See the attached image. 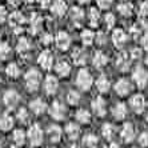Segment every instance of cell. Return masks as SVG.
<instances>
[{
    "label": "cell",
    "mask_w": 148,
    "mask_h": 148,
    "mask_svg": "<svg viewBox=\"0 0 148 148\" xmlns=\"http://www.w3.org/2000/svg\"><path fill=\"white\" fill-rule=\"evenodd\" d=\"M29 108L32 110V112H34L35 115H41L47 111V104L41 99H35L29 103Z\"/></svg>",
    "instance_id": "2e32d148"
},
{
    "label": "cell",
    "mask_w": 148,
    "mask_h": 148,
    "mask_svg": "<svg viewBox=\"0 0 148 148\" xmlns=\"http://www.w3.org/2000/svg\"><path fill=\"white\" fill-rule=\"evenodd\" d=\"M130 106H131V108L136 114H141L145 107V100L141 95H135V96H132L131 100H130Z\"/></svg>",
    "instance_id": "7c38bea8"
},
{
    "label": "cell",
    "mask_w": 148,
    "mask_h": 148,
    "mask_svg": "<svg viewBox=\"0 0 148 148\" xmlns=\"http://www.w3.org/2000/svg\"><path fill=\"white\" fill-rule=\"evenodd\" d=\"M117 11H119L120 15L128 17V16H131L132 12H134V5H132V3H130V1H121V3L117 5Z\"/></svg>",
    "instance_id": "4316f807"
},
{
    "label": "cell",
    "mask_w": 148,
    "mask_h": 148,
    "mask_svg": "<svg viewBox=\"0 0 148 148\" xmlns=\"http://www.w3.org/2000/svg\"><path fill=\"white\" fill-rule=\"evenodd\" d=\"M47 134H48V138L52 143H59L62 139V128L59 125H49Z\"/></svg>",
    "instance_id": "603a6c76"
},
{
    "label": "cell",
    "mask_w": 148,
    "mask_h": 148,
    "mask_svg": "<svg viewBox=\"0 0 148 148\" xmlns=\"http://www.w3.org/2000/svg\"><path fill=\"white\" fill-rule=\"evenodd\" d=\"M36 3H38L41 8H47L49 5V3H51V0H36Z\"/></svg>",
    "instance_id": "681fc988"
},
{
    "label": "cell",
    "mask_w": 148,
    "mask_h": 148,
    "mask_svg": "<svg viewBox=\"0 0 148 148\" xmlns=\"http://www.w3.org/2000/svg\"><path fill=\"white\" fill-rule=\"evenodd\" d=\"M131 56H132L134 59L140 58V56H141V49H139V48H134V49H132V52H131Z\"/></svg>",
    "instance_id": "816d5d0a"
},
{
    "label": "cell",
    "mask_w": 148,
    "mask_h": 148,
    "mask_svg": "<svg viewBox=\"0 0 148 148\" xmlns=\"http://www.w3.org/2000/svg\"><path fill=\"white\" fill-rule=\"evenodd\" d=\"M66 134H67V136H68V139H71V140H76L80 135L79 125L75 124V123H68L67 124V127H66Z\"/></svg>",
    "instance_id": "484cf974"
},
{
    "label": "cell",
    "mask_w": 148,
    "mask_h": 148,
    "mask_svg": "<svg viewBox=\"0 0 148 148\" xmlns=\"http://www.w3.org/2000/svg\"><path fill=\"white\" fill-rule=\"evenodd\" d=\"M8 19V14H7V10L5 7L3 5H0V24H3L4 21Z\"/></svg>",
    "instance_id": "f6af8a7d"
},
{
    "label": "cell",
    "mask_w": 148,
    "mask_h": 148,
    "mask_svg": "<svg viewBox=\"0 0 148 148\" xmlns=\"http://www.w3.org/2000/svg\"><path fill=\"white\" fill-rule=\"evenodd\" d=\"M51 41H52V38H51V35L49 34H44L43 36H41V43H43V44L48 45Z\"/></svg>",
    "instance_id": "7dc6e473"
},
{
    "label": "cell",
    "mask_w": 148,
    "mask_h": 148,
    "mask_svg": "<svg viewBox=\"0 0 148 148\" xmlns=\"http://www.w3.org/2000/svg\"><path fill=\"white\" fill-rule=\"evenodd\" d=\"M0 148H1V140H0Z\"/></svg>",
    "instance_id": "91938a15"
},
{
    "label": "cell",
    "mask_w": 148,
    "mask_h": 148,
    "mask_svg": "<svg viewBox=\"0 0 148 148\" xmlns=\"http://www.w3.org/2000/svg\"><path fill=\"white\" fill-rule=\"evenodd\" d=\"M16 49L20 55H27L28 52L31 51V43H29V40L27 38H20L19 41H17Z\"/></svg>",
    "instance_id": "d4e9b609"
},
{
    "label": "cell",
    "mask_w": 148,
    "mask_h": 148,
    "mask_svg": "<svg viewBox=\"0 0 148 148\" xmlns=\"http://www.w3.org/2000/svg\"><path fill=\"white\" fill-rule=\"evenodd\" d=\"M92 110L93 112L97 115V116H104L107 110H106V101L101 97H96V99L92 101Z\"/></svg>",
    "instance_id": "d6986e66"
},
{
    "label": "cell",
    "mask_w": 148,
    "mask_h": 148,
    "mask_svg": "<svg viewBox=\"0 0 148 148\" xmlns=\"http://www.w3.org/2000/svg\"><path fill=\"white\" fill-rule=\"evenodd\" d=\"M110 148H120V147H119V145H117L116 143H112V144L110 145Z\"/></svg>",
    "instance_id": "11a10c76"
},
{
    "label": "cell",
    "mask_w": 148,
    "mask_h": 148,
    "mask_svg": "<svg viewBox=\"0 0 148 148\" xmlns=\"http://www.w3.org/2000/svg\"><path fill=\"white\" fill-rule=\"evenodd\" d=\"M139 16L148 17V1H143L139 5Z\"/></svg>",
    "instance_id": "b9f144b4"
},
{
    "label": "cell",
    "mask_w": 148,
    "mask_h": 148,
    "mask_svg": "<svg viewBox=\"0 0 148 148\" xmlns=\"http://www.w3.org/2000/svg\"><path fill=\"white\" fill-rule=\"evenodd\" d=\"M43 19H41L40 15L34 14L31 16V20H29V31L32 34H38L41 31V27H43Z\"/></svg>",
    "instance_id": "ac0fdd59"
},
{
    "label": "cell",
    "mask_w": 148,
    "mask_h": 148,
    "mask_svg": "<svg viewBox=\"0 0 148 148\" xmlns=\"http://www.w3.org/2000/svg\"><path fill=\"white\" fill-rule=\"evenodd\" d=\"M112 41H114V44L116 45L117 48L123 47L124 43L127 41V35H125V32H124L121 28L115 29V31L112 32Z\"/></svg>",
    "instance_id": "5bb4252c"
},
{
    "label": "cell",
    "mask_w": 148,
    "mask_h": 148,
    "mask_svg": "<svg viewBox=\"0 0 148 148\" xmlns=\"http://www.w3.org/2000/svg\"><path fill=\"white\" fill-rule=\"evenodd\" d=\"M92 82L93 80L91 73L86 68L80 69L79 73H77V77H76V86L83 91H88L91 88V86H92Z\"/></svg>",
    "instance_id": "7a4b0ae2"
},
{
    "label": "cell",
    "mask_w": 148,
    "mask_h": 148,
    "mask_svg": "<svg viewBox=\"0 0 148 148\" xmlns=\"http://www.w3.org/2000/svg\"><path fill=\"white\" fill-rule=\"evenodd\" d=\"M14 117L11 116L10 114H3L1 116H0V130L4 132L10 131L11 128L14 127Z\"/></svg>",
    "instance_id": "ffe728a7"
},
{
    "label": "cell",
    "mask_w": 148,
    "mask_h": 148,
    "mask_svg": "<svg viewBox=\"0 0 148 148\" xmlns=\"http://www.w3.org/2000/svg\"><path fill=\"white\" fill-rule=\"evenodd\" d=\"M101 134H103V136L107 140H111V139L114 138V135H115V128L112 124L107 123V124H104L103 128H101Z\"/></svg>",
    "instance_id": "e575fe53"
},
{
    "label": "cell",
    "mask_w": 148,
    "mask_h": 148,
    "mask_svg": "<svg viewBox=\"0 0 148 148\" xmlns=\"http://www.w3.org/2000/svg\"><path fill=\"white\" fill-rule=\"evenodd\" d=\"M16 117L21 124H27L28 121H29V112H28L25 108H19V111H17V114H16Z\"/></svg>",
    "instance_id": "8d00e7d4"
},
{
    "label": "cell",
    "mask_w": 148,
    "mask_h": 148,
    "mask_svg": "<svg viewBox=\"0 0 148 148\" xmlns=\"http://www.w3.org/2000/svg\"><path fill=\"white\" fill-rule=\"evenodd\" d=\"M67 100H68V103L71 106H76V104H79L80 101V95L76 91H69L67 93Z\"/></svg>",
    "instance_id": "ab89813d"
},
{
    "label": "cell",
    "mask_w": 148,
    "mask_h": 148,
    "mask_svg": "<svg viewBox=\"0 0 148 148\" xmlns=\"http://www.w3.org/2000/svg\"><path fill=\"white\" fill-rule=\"evenodd\" d=\"M77 3H80V4H87V3H90L91 0H76Z\"/></svg>",
    "instance_id": "db71d44e"
},
{
    "label": "cell",
    "mask_w": 148,
    "mask_h": 148,
    "mask_svg": "<svg viewBox=\"0 0 148 148\" xmlns=\"http://www.w3.org/2000/svg\"><path fill=\"white\" fill-rule=\"evenodd\" d=\"M145 120H147V124H148V114H147V117H145Z\"/></svg>",
    "instance_id": "680465c9"
},
{
    "label": "cell",
    "mask_w": 148,
    "mask_h": 148,
    "mask_svg": "<svg viewBox=\"0 0 148 148\" xmlns=\"http://www.w3.org/2000/svg\"><path fill=\"white\" fill-rule=\"evenodd\" d=\"M115 21H116V17H115L114 14H107V15H106V17H104V23H106L107 29H111V28L114 27Z\"/></svg>",
    "instance_id": "60d3db41"
},
{
    "label": "cell",
    "mask_w": 148,
    "mask_h": 148,
    "mask_svg": "<svg viewBox=\"0 0 148 148\" xmlns=\"http://www.w3.org/2000/svg\"><path fill=\"white\" fill-rule=\"evenodd\" d=\"M19 100H20V96L15 90H8L3 96V101L8 108H15L19 103Z\"/></svg>",
    "instance_id": "ba28073f"
},
{
    "label": "cell",
    "mask_w": 148,
    "mask_h": 148,
    "mask_svg": "<svg viewBox=\"0 0 148 148\" xmlns=\"http://www.w3.org/2000/svg\"><path fill=\"white\" fill-rule=\"evenodd\" d=\"M0 38H1V32H0Z\"/></svg>",
    "instance_id": "94428289"
},
{
    "label": "cell",
    "mask_w": 148,
    "mask_h": 148,
    "mask_svg": "<svg viewBox=\"0 0 148 148\" xmlns=\"http://www.w3.org/2000/svg\"><path fill=\"white\" fill-rule=\"evenodd\" d=\"M71 148H80V147H79V145H72Z\"/></svg>",
    "instance_id": "9f6ffc18"
},
{
    "label": "cell",
    "mask_w": 148,
    "mask_h": 148,
    "mask_svg": "<svg viewBox=\"0 0 148 148\" xmlns=\"http://www.w3.org/2000/svg\"><path fill=\"white\" fill-rule=\"evenodd\" d=\"M115 90H116V92L119 93L120 96H125V95H128V93L131 92L132 86H131V83L128 82L127 79H120L119 82L116 83Z\"/></svg>",
    "instance_id": "4fadbf2b"
},
{
    "label": "cell",
    "mask_w": 148,
    "mask_h": 148,
    "mask_svg": "<svg viewBox=\"0 0 148 148\" xmlns=\"http://www.w3.org/2000/svg\"><path fill=\"white\" fill-rule=\"evenodd\" d=\"M58 88H59L58 79H56L55 76L48 75L47 77H45V80H44V91H45V93H48V95H53V93H56Z\"/></svg>",
    "instance_id": "8fae6325"
},
{
    "label": "cell",
    "mask_w": 148,
    "mask_h": 148,
    "mask_svg": "<svg viewBox=\"0 0 148 148\" xmlns=\"http://www.w3.org/2000/svg\"><path fill=\"white\" fill-rule=\"evenodd\" d=\"M96 38L99 39V41H100V43H103V41H104V34H101V32H100V34L97 35Z\"/></svg>",
    "instance_id": "f5cc1de1"
},
{
    "label": "cell",
    "mask_w": 148,
    "mask_h": 148,
    "mask_svg": "<svg viewBox=\"0 0 148 148\" xmlns=\"http://www.w3.org/2000/svg\"><path fill=\"white\" fill-rule=\"evenodd\" d=\"M112 114H114V116L116 117L117 120L125 119V116H127V107H125V104L117 103L114 107V110H112Z\"/></svg>",
    "instance_id": "83f0119b"
},
{
    "label": "cell",
    "mask_w": 148,
    "mask_h": 148,
    "mask_svg": "<svg viewBox=\"0 0 148 148\" xmlns=\"http://www.w3.org/2000/svg\"><path fill=\"white\" fill-rule=\"evenodd\" d=\"M76 119L83 124H88L91 121V115H90V112L86 110H79L76 112Z\"/></svg>",
    "instance_id": "d590c367"
},
{
    "label": "cell",
    "mask_w": 148,
    "mask_h": 148,
    "mask_svg": "<svg viewBox=\"0 0 148 148\" xmlns=\"http://www.w3.org/2000/svg\"><path fill=\"white\" fill-rule=\"evenodd\" d=\"M121 139H123L124 141H127V143H130V141L134 140L135 138V130H134V125H132L131 123H127L124 124L123 128H121Z\"/></svg>",
    "instance_id": "e0dca14e"
},
{
    "label": "cell",
    "mask_w": 148,
    "mask_h": 148,
    "mask_svg": "<svg viewBox=\"0 0 148 148\" xmlns=\"http://www.w3.org/2000/svg\"><path fill=\"white\" fill-rule=\"evenodd\" d=\"M130 64H131V59L128 56L127 52H121L117 55V59H116V67L120 71H127L130 68Z\"/></svg>",
    "instance_id": "9a60e30c"
},
{
    "label": "cell",
    "mask_w": 148,
    "mask_h": 148,
    "mask_svg": "<svg viewBox=\"0 0 148 148\" xmlns=\"http://www.w3.org/2000/svg\"><path fill=\"white\" fill-rule=\"evenodd\" d=\"M10 148H19L17 145H12V147H10Z\"/></svg>",
    "instance_id": "6f0895ef"
},
{
    "label": "cell",
    "mask_w": 148,
    "mask_h": 148,
    "mask_svg": "<svg viewBox=\"0 0 148 148\" xmlns=\"http://www.w3.org/2000/svg\"><path fill=\"white\" fill-rule=\"evenodd\" d=\"M11 55V47L8 43H0V60H5Z\"/></svg>",
    "instance_id": "f35d334b"
},
{
    "label": "cell",
    "mask_w": 148,
    "mask_h": 148,
    "mask_svg": "<svg viewBox=\"0 0 148 148\" xmlns=\"http://www.w3.org/2000/svg\"><path fill=\"white\" fill-rule=\"evenodd\" d=\"M83 141H84V144H86L88 148H95L97 145V141L99 140H97V138L95 136V135L88 134L83 138Z\"/></svg>",
    "instance_id": "74e56055"
},
{
    "label": "cell",
    "mask_w": 148,
    "mask_h": 148,
    "mask_svg": "<svg viewBox=\"0 0 148 148\" xmlns=\"http://www.w3.org/2000/svg\"><path fill=\"white\" fill-rule=\"evenodd\" d=\"M7 3L10 4L12 8H16V7H19L21 4V0H7Z\"/></svg>",
    "instance_id": "f907efd6"
},
{
    "label": "cell",
    "mask_w": 148,
    "mask_h": 148,
    "mask_svg": "<svg viewBox=\"0 0 148 148\" xmlns=\"http://www.w3.org/2000/svg\"><path fill=\"white\" fill-rule=\"evenodd\" d=\"M12 139H14L15 144H16L17 147H20V145H24L25 144V140H27V134H25L23 130H15L14 135H12Z\"/></svg>",
    "instance_id": "f546056e"
},
{
    "label": "cell",
    "mask_w": 148,
    "mask_h": 148,
    "mask_svg": "<svg viewBox=\"0 0 148 148\" xmlns=\"http://www.w3.org/2000/svg\"><path fill=\"white\" fill-rule=\"evenodd\" d=\"M140 43H141V45H143V48H144L145 51H148V34H145L144 36L141 38Z\"/></svg>",
    "instance_id": "c3c4849f"
},
{
    "label": "cell",
    "mask_w": 148,
    "mask_h": 148,
    "mask_svg": "<svg viewBox=\"0 0 148 148\" xmlns=\"http://www.w3.org/2000/svg\"><path fill=\"white\" fill-rule=\"evenodd\" d=\"M49 114H51V116L55 119V120H63L64 117H66L67 115V108L64 107V104L60 103V101H53L51 106V108H49Z\"/></svg>",
    "instance_id": "5b68a950"
},
{
    "label": "cell",
    "mask_w": 148,
    "mask_h": 148,
    "mask_svg": "<svg viewBox=\"0 0 148 148\" xmlns=\"http://www.w3.org/2000/svg\"><path fill=\"white\" fill-rule=\"evenodd\" d=\"M5 73L11 79H17L20 76V68L16 63H10L7 66V69H5Z\"/></svg>",
    "instance_id": "4dcf8cb0"
},
{
    "label": "cell",
    "mask_w": 148,
    "mask_h": 148,
    "mask_svg": "<svg viewBox=\"0 0 148 148\" xmlns=\"http://www.w3.org/2000/svg\"><path fill=\"white\" fill-rule=\"evenodd\" d=\"M69 16H71L72 21L76 25H79L83 21V19H84V11L80 7H72L71 11H69Z\"/></svg>",
    "instance_id": "cb8c5ba5"
},
{
    "label": "cell",
    "mask_w": 148,
    "mask_h": 148,
    "mask_svg": "<svg viewBox=\"0 0 148 148\" xmlns=\"http://www.w3.org/2000/svg\"><path fill=\"white\" fill-rule=\"evenodd\" d=\"M141 29H143V28H141L140 25L138 24V23H135V24L131 27V34L135 35V36H138V35L141 32Z\"/></svg>",
    "instance_id": "bcb514c9"
},
{
    "label": "cell",
    "mask_w": 148,
    "mask_h": 148,
    "mask_svg": "<svg viewBox=\"0 0 148 148\" xmlns=\"http://www.w3.org/2000/svg\"><path fill=\"white\" fill-rule=\"evenodd\" d=\"M71 56H72V62L75 63L76 66H83L87 62V53L82 48H75L72 51Z\"/></svg>",
    "instance_id": "44dd1931"
},
{
    "label": "cell",
    "mask_w": 148,
    "mask_h": 148,
    "mask_svg": "<svg viewBox=\"0 0 148 148\" xmlns=\"http://www.w3.org/2000/svg\"><path fill=\"white\" fill-rule=\"evenodd\" d=\"M108 62V58L106 53H103L101 51H97L93 56V66L96 67V68H103Z\"/></svg>",
    "instance_id": "f1b7e54d"
},
{
    "label": "cell",
    "mask_w": 148,
    "mask_h": 148,
    "mask_svg": "<svg viewBox=\"0 0 148 148\" xmlns=\"http://www.w3.org/2000/svg\"><path fill=\"white\" fill-rule=\"evenodd\" d=\"M41 82V75L38 69H29L25 73V87L29 92H35L39 88Z\"/></svg>",
    "instance_id": "6da1fadb"
},
{
    "label": "cell",
    "mask_w": 148,
    "mask_h": 148,
    "mask_svg": "<svg viewBox=\"0 0 148 148\" xmlns=\"http://www.w3.org/2000/svg\"><path fill=\"white\" fill-rule=\"evenodd\" d=\"M96 87L101 93L108 92V90H110V80L107 79V76H104V75L100 76L99 79L96 80Z\"/></svg>",
    "instance_id": "d6a6232c"
},
{
    "label": "cell",
    "mask_w": 148,
    "mask_h": 148,
    "mask_svg": "<svg viewBox=\"0 0 148 148\" xmlns=\"http://www.w3.org/2000/svg\"><path fill=\"white\" fill-rule=\"evenodd\" d=\"M139 144L141 147H148V132H143L139 136Z\"/></svg>",
    "instance_id": "ee69618b"
},
{
    "label": "cell",
    "mask_w": 148,
    "mask_h": 148,
    "mask_svg": "<svg viewBox=\"0 0 148 148\" xmlns=\"http://www.w3.org/2000/svg\"><path fill=\"white\" fill-rule=\"evenodd\" d=\"M8 21H10V27L12 28V31L21 32L23 25L25 24V17L21 15V12H14L8 16Z\"/></svg>",
    "instance_id": "277c9868"
},
{
    "label": "cell",
    "mask_w": 148,
    "mask_h": 148,
    "mask_svg": "<svg viewBox=\"0 0 148 148\" xmlns=\"http://www.w3.org/2000/svg\"><path fill=\"white\" fill-rule=\"evenodd\" d=\"M88 20H90V24L92 27H97L100 21V11L97 8H91L90 14H88Z\"/></svg>",
    "instance_id": "1f68e13d"
},
{
    "label": "cell",
    "mask_w": 148,
    "mask_h": 148,
    "mask_svg": "<svg viewBox=\"0 0 148 148\" xmlns=\"http://www.w3.org/2000/svg\"><path fill=\"white\" fill-rule=\"evenodd\" d=\"M132 77H134V82L136 83V86H138L139 88H144L148 82V72L143 67H136Z\"/></svg>",
    "instance_id": "8992f818"
},
{
    "label": "cell",
    "mask_w": 148,
    "mask_h": 148,
    "mask_svg": "<svg viewBox=\"0 0 148 148\" xmlns=\"http://www.w3.org/2000/svg\"><path fill=\"white\" fill-rule=\"evenodd\" d=\"M67 10L68 7H67L66 0H53V3L51 4V12L58 17L64 16L67 14Z\"/></svg>",
    "instance_id": "30bf717a"
},
{
    "label": "cell",
    "mask_w": 148,
    "mask_h": 148,
    "mask_svg": "<svg viewBox=\"0 0 148 148\" xmlns=\"http://www.w3.org/2000/svg\"><path fill=\"white\" fill-rule=\"evenodd\" d=\"M97 5L101 10H108V8L112 5V0H96Z\"/></svg>",
    "instance_id": "7bdbcfd3"
},
{
    "label": "cell",
    "mask_w": 148,
    "mask_h": 148,
    "mask_svg": "<svg viewBox=\"0 0 148 148\" xmlns=\"http://www.w3.org/2000/svg\"><path fill=\"white\" fill-rule=\"evenodd\" d=\"M27 138L34 147H38L43 143V131H41L39 124H34V125L29 127V130L27 132Z\"/></svg>",
    "instance_id": "3957f363"
},
{
    "label": "cell",
    "mask_w": 148,
    "mask_h": 148,
    "mask_svg": "<svg viewBox=\"0 0 148 148\" xmlns=\"http://www.w3.org/2000/svg\"><path fill=\"white\" fill-rule=\"evenodd\" d=\"M80 36H82V41L84 45H91L95 40V34L91 29H84Z\"/></svg>",
    "instance_id": "836d02e7"
},
{
    "label": "cell",
    "mask_w": 148,
    "mask_h": 148,
    "mask_svg": "<svg viewBox=\"0 0 148 148\" xmlns=\"http://www.w3.org/2000/svg\"><path fill=\"white\" fill-rule=\"evenodd\" d=\"M55 71H56V73H58L59 76L66 77V76H68L69 72H71V67H69V64L66 62V60H60V62L56 63Z\"/></svg>",
    "instance_id": "7402d4cb"
},
{
    "label": "cell",
    "mask_w": 148,
    "mask_h": 148,
    "mask_svg": "<svg viewBox=\"0 0 148 148\" xmlns=\"http://www.w3.org/2000/svg\"><path fill=\"white\" fill-rule=\"evenodd\" d=\"M55 43H56L59 49L66 51V49L69 48V45H71V36H69L67 32L60 31V32H58V35H56Z\"/></svg>",
    "instance_id": "52a82bcc"
},
{
    "label": "cell",
    "mask_w": 148,
    "mask_h": 148,
    "mask_svg": "<svg viewBox=\"0 0 148 148\" xmlns=\"http://www.w3.org/2000/svg\"><path fill=\"white\" fill-rule=\"evenodd\" d=\"M38 63L43 69H49L51 68L52 64H53V56H52L51 51L45 49V51L41 52L40 55H39V58H38Z\"/></svg>",
    "instance_id": "9c48e42d"
}]
</instances>
